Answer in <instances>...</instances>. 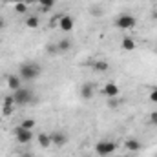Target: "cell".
<instances>
[{
	"label": "cell",
	"mask_w": 157,
	"mask_h": 157,
	"mask_svg": "<svg viewBox=\"0 0 157 157\" xmlns=\"http://www.w3.org/2000/svg\"><path fill=\"white\" fill-rule=\"evenodd\" d=\"M42 73V66L39 62H22L18 68V77L22 80H35Z\"/></svg>",
	"instance_id": "6da1fadb"
},
{
	"label": "cell",
	"mask_w": 157,
	"mask_h": 157,
	"mask_svg": "<svg viewBox=\"0 0 157 157\" xmlns=\"http://www.w3.org/2000/svg\"><path fill=\"white\" fill-rule=\"evenodd\" d=\"M13 99H15V106H26L33 102V91L28 88H20L13 93Z\"/></svg>",
	"instance_id": "3957f363"
},
{
	"label": "cell",
	"mask_w": 157,
	"mask_h": 157,
	"mask_svg": "<svg viewBox=\"0 0 157 157\" xmlns=\"http://www.w3.org/2000/svg\"><path fill=\"white\" fill-rule=\"evenodd\" d=\"M33 2H39L40 4V0H26V4H33Z\"/></svg>",
	"instance_id": "83f0119b"
},
{
	"label": "cell",
	"mask_w": 157,
	"mask_h": 157,
	"mask_svg": "<svg viewBox=\"0 0 157 157\" xmlns=\"http://www.w3.org/2000/svg\"><path fill=\"white\" fill-rule=\"evenodd\" d=\"M73 26H75V22H73V18L70 17V15H64V17H60L59 18V28L62 29V31H71L73 29Z\"/></svg>",
	"instance_id": "9c48e42d"
},
{
	"label": "cell",
	"mask_w": 157,
	"mask_h": 157,
	"mask_svg": "<svg viewBox=\"0 0 157 157\" xmlns=\"http://www.w3.org/2000/svg\"><path fill=\"white\" fill-rule=\"evenodd\" d=\"M40 4H42V9H44V11H48V9H51V7H53L55 0H40Z\"/></svg>",
	"instance_id": "ffe728a7"
},
{
	"label": "cell",
	"mask_w": 157,
	"mask_h": 157,
	"mask_svg": "<svg viewBox=\"0 0 157 157\" xmlns=\"http://www.w3.org/2000/svg\"><path fill=\"white\" fill-rule=\"evenodd\" d=\"M115 26H117L119 29H133L137 26V18L133 15H130V13H122V15L117 17Z\"/></svg>",
	"instance_id": "277c9868"
},
{
	"label": "cell",
	"mask_w": 157,
	"mask_h": 157,
	"mask_svg": "<svg viewBox=\"0 0 157 157\" xmlns=\"http://www.w3.org/2000/svg\"><path fill=\"white\" fill-rule=\"evenodd\" d=\"M126 157H128V155H126Z\"/></svg>",
	"instance_id": "4dcf8cb0"
},
{
	"label": "cell",
	"mask_w": 157,
	"mask_h": 157,
	"mask_svg": "<svg viewBox=\"0 0 157 157\" xmlns=\"http://www.w3.org/2000/svg\"><path fill=\"white\" fill-rule=\"evenodd\" d=\"M15 137H17V141H18L20 144H28V143L33 141L35 133H33V130H26V128H22V126H17V130H15Z\"/></svg>",
	"instance_id": "5b68a950"
},
{
	"label": "cell",
	"mask_w": 157,
	"mask_h": 157,
	"mask_svg": "<svg viewBox=\"0 0 157 157\" xmlns=\"http://www.w3.org/2000/svg\"><path fill=\"white\" fill-rule=\"evenodd\" d=\"M0 101H2V97H0Z\"/></svg>",
	"instance_id": "f546056e"
},
{
	"label": "cell",
	"mask_w": 157,
	"mask_h": 157,
	"mask_svg": "<svg viewBox=\"0 0 157 157\" xmlns=\"http://www.w3.org/2000/svg\"><path fill=\"white\" fill-rule=\"evenodd\" d=\"M121 49L122 51H133L135 49V40L132 37H122L121 40Z\"/></svg>",
	"instance_id": "4fadbf2b"
},
{
	"label": "cell",
	"mask_w": 157,
	"mask_h": 157,
	"mask_svg": "<svg viewBox=\"0 0 157 157\" xmlns=\"http://www.w3.org/2000/svg\"><path fill=\"white\" fill-rule=\"evenodd\" d=\"M119 102H121V101H115V99H110V102H108V104H110V108H115V106H117Z\"/></svg>",
	"instance_id": "cb8c5ba5"
},
{
	"label": "cell",
	"mask_w": 157,
	"mask_h": 157,
	"mask_svg": "<svg viewBox=\"0 0 157 157\" xmlns=\"http://www.w3.org/2000/svg\"><path fill=\"white\" fill-rule=\"evenodd\" d=\"M57 49H59V53L70 51V49H71V40L70 39H60L59 42H57Z\"/></svg>",
	"instance_id": "9a60e30c"
},
{
	"label": "cell",
	"mask_w": 157,
	"mask_h": 157,
	"mask_svg": "<svg viewBox=\"0 0 157 157\" xmlns=\"http://www.w3.org/2000/svg\"><path fill=\"white\" fill-rule=\"evenodd\" d=\"M6 28V20L4 18H0V29H4Z\"/></svg>",
	"instance_id": "4316f807"
},
{
	"label": "cell",
	"mask_w": 157,
	"mask_h": 157,
	"mask_svg": "<svg viewBox=\"0 0 157 157\" xmlns=\"http://www.w3.org/2000/svg\"><path fill=\"white\" fill-rule=\"evenodd\" d=\"M78 95H80L84 101H90V99H93V95H95V84H93V82H84V84L80 86V91H78Z\"/></svg>",
	"instance_id": "8992f818"
},
{
	"label": "cell",
	"mask_w": 157,
	"mask_h": 157,
	"mask_svg": "<svg viewBox=\"0 0 157 157\" xmlns=\"http://www.w3.org/2000/svg\"><path fill=\"white\" fill-rule=\"evenodd\" d=\"M35 124H37V122H35V119H24V121L20 122V126H22V128H26V130H33V128H35Z\"/></svg>",
	"instance_id": "ac0fdd59"
},
{
	"label": "cell",
	"mask_w": 157,
	"mask_h": 157,
	"mask_svg": "<svg viewBox=\"0 0 157 157\" xmlns=\"http://www.w3.org/2000/svg\"><path fill=\"white\" fill-rule=\"evenodd\" d=\"M22 157H33V155H31V154H24Z\"/></svg>",
	"instance_id": "f1b7e54d"
},
{
	"label": "cell",
	"mask_w": 157,
	"mask_h": 157,
	"mask_svg": "<svg viewBox=\"0 0 157 157\" xmlns=\"http://www.w3.org/2000/svg\"><path fill=\"white\" fill-rule=\"evenodd\" d=\"M124 148L128 150V152H132V154H135V152H139L141 148H143V144H141V141H137V139H126L124 141Z\"/></svg>",
	"instance_id": "7c38bea8"
},
{
	"label": "cell",
	"mask_w": 157,
	"mask_h": 157,
	"mask_svg": "<svg viewBox=\"0 0 157 157\" xmlns=\"http://www.w3.org/2000/svg\"><path fill=\"white\" fill-rule=\"evenodd\" d=\"M7 86H9L11 91H17V90L22 88V78L18 77V73H15V75H7Z\"/></svg>",
	"instance_id": "8fae6325"
},
{
	"label": "cell",
	"mask_w": 157,
	"mask_h": 157,
	"mask_svg": "<svg viewBox=\"0 0 157 157\" xmlns=\"http://www.w3.org/2000/svg\"><path fill=\"white\" fill-rule=\"evenodd\" d=\"M90 13H91V15H101V9H99V7H91Z\"/></svg>",
	"instance_id": "d4e9b609"
},
{
	"label": "cell",
	"mask_w": 157,
	"mask_h": 157,
	"mask_svg": "<svg viewBox=\"0 0 157 157\" xmlns=\"http://www.w3.org/2000/svg\"><path fill=\"white\" fill-rule=\"evenodd\" d=\"M46 51H48L49 55H57V53H59L57 44H48V46H46Z\"/></svg>",
	"instance_id": "44dd1931"
},
{
	"label": "cell",
	"mask_w": 157,
	"mask_h": 157,
	"mask_svg": "<svg viewBox=\"0 0 157 157\" xmlns=\"http://www.w3.org/2000/svg\"><path fill=\"white\" fill-rule=\"evenodd\" d=\"M113 152H117V143L113 141H108V139H102L95 144V154L99 157H108L112 155Z\"/></svg>",
	"instance_id": "7a4b0ae2"
},
{
	"label": "cell",
	"mask_w": 157,
	"mask_h": 157,
	"mask_svg": "<svg viewBox=\"0 0 157 157\" xmlns=\"http://www.w3.org/2000/svg\"><path fill=\"white\" fill-rule=\"evenodd\" d=\"M150 101H152L154 104H157V88H154V90L150 91Z\"/></svg>",
	"instance_id": "603a6c76"
},
{
	"label": "cell",
	"mask_w": 157,
	"mask_h": 157,
	"mask_svg": "<svg viewBox=\"0 0 157 157\" xmlns=\"http://www.w3.org/2000/svg\"><path fill=\"white\" fill-rule=\"evenodd\" d=\"M148 121H150V124L157 126V112H152V113H150V117H148Z\"/></svg>",
	"instance_id": "7402d4cb"
},
{
	"label": "cell",
	"mask_w": 157,
	"mask_h": 157,
	"mask_svg": "<svg viewBox=\"0 0 157 157\" xmlns=\"http://www.w3.org/2000/svg\"><path fill=\"white\" fill-rule=\"evenodd\" d=\"M13 112H15V99H13V95H7L6 99H2V113L7 117Z\"/></svg>",
	"instance_id": "52a82bcc"
},
{
	"label": "cell",
	"mask_w": 157,
	"mask_h": 157,
	"mask_svg": "<svg viewBox=\"0 0 157 157\" xmlns=\"http://www.w3.org/2000/svg\"><path fill=\"white\" fill-rule=\"evenodd\" d=\"M39 18H37V17H28V18H26V26H28V28H31V29H37V28H39Z\"/></svg>",
	"instance_id": "e0dca14e"
},
{
	"label": "cell",
	"mask_w": 157,
	"mask_h": 157,
	"mask_svg": "<svg viewBox=\"0 0 157 157\" xmlns=\"http://www.w3.org/2000/svg\"><path fill=\"white\" fill-rule=\"evenodd\" d=\"M119 93H121V88H119L117 84H113V82H108L102 88V95L108 97V99H115V97H119Z\"/></svg>",
	"instance_id": "ba28073f"
},
{
	"label": "cell",
	"mask_w": 157,
	"mask_h": 157,
	"mask_svg": "<svg viewBox=\"0 0 157 157\" xmlns=\"http://www.w3.org/2000/svg\"><path fill=\"white\" fill-rule=\"evenodd\" d=\"M15 11H17V13H20V15H22V13H26V11H28V6H26V2L15 4Z\"/></svg>",
	"instance_id": "d6986e66"
},
{
	"label": "cell",
	"mask_w": 157,
	"mask_h": 157,
	"mask_svg": "<svg viewBox=\"0 0 157 157\" xmlns=\"http://www.w3.org/2000/svg\"><path fill=\"white\" fill-rule=\"evenodd\" d=\"M37 141H39V144H40V148H49L51 146V135L49 133H39L37 135Z\"/></svg>",
	"instance_id": "5bb4252c"
},
{
	"label": "cell",
	"mask_w": 157,
	"mask_h": 157,
	"mask_svg": "<svg viewBox=\"0 0 157 157\" xmlns=\"http://www.w3.org/2000/svg\"><path fill=\"white\" fill-rule=\"evenodd\" d=\"M49 135H51V144H55V146H64L68 143V135L64 132H53Z\"/></svg>",
	"instance_id": "30bf717a"
},
{
	"label": "cell",
	"mask_w": 157,
	"mask_h": 157,
	"mask_svg": "<svg viewBox=\"0 0 157 157\" xmlns=\"http://www.w3.org/2000/svg\"><path fill=\"white\" fill-rule=\"evenodd\" d=\"M6 2H9V4H20V2H26V0H6Z\"/></svg>",
	"instance_id": "484cf974"
},
{
	"label": "cell",
	"mask_w": 157,
	"mask_h": 157,
	"mask_svg": "<svg viewBox=\"0 0 157 157\" xmlns=\"http://www.w3.org/2000/svg\"><path fill=\"white\" fill-rule=\"evenodd\" d=\"M93 70H95V71L104 73V71H108V70H110V64H108L106 60H97V62H93Z\"/></svg>",
	"instance_id": "2e32d148"
}]
</instances>
